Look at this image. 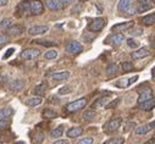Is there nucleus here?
<instances>
[{"label": "nucleus", "mask_w": 155, "mask_h": 144, "mask_svg": "<svg viewBox=\"0 0 155 144\" xmlns=\"http://www.w3.org/2000/svg\"><path fill=\"white\" fill-rule=\"evenodd\" d=\"M86 105H87V98H81V99H77V100L67 104L66 110L68 113H77L78 110H82Z\"/></svg>", "instance_id": "f257e3e1"}, {"label": "nucleus", "mask_w": 155, "mask_h": 144, "mask_svg": "<svg viewBox=\"0 0 155 144\" xmlns=\"http://www.w3.org/2000/svg\"><path fill=\"white\" fill-rule=\"evenodd\" d=\"M28 10L31 15H42L44 11V6L39 0H32L28 5Z\"/></svg>", "instance_id": "f03ea898"}, {"label": "nucleus", "mask_w": 155, "mask_h": 144, "mask_svg": "<svg viewBox=\"0 0 155 144\" xmlns=\"http://www.w3.org/2000/svg\"><path fill=\"white\" fill-rule=\"evenodd\" d=\"M117 11L133 14V0H120L117 4Z\"/></svg>", "instance_id": "7ed1b4c3"}, {"label": "nucleus", "mask_w": 155, "mask_h": 144, "mask_svg": "<svg viewBox=\"0 0 155 144\" xmlns=\"http://www.w3.org/2000/svg\"><path fill=\"white\" fill-rule=\"evenodd\" d=\"M125 42V35L122 33H115L106 39V43H110L112 47H120Z\"/></svg>", "instance_id": "20e7f679"}, {"label": "nucleus", "mask_w": 155, "mask_h": 144, "mask_svg": "<svg viewBox=\"0 0 155 144\" xmlns=\"http://www.w3.org/2000/svg\"><path fill=\"white\" fill-rule=\"evenodd\" d=\"M105 23H106V22H105L104 18L98 17V18H94V20L89 23L88 28H89L91 32H100V31L105 27Z\"/></svg>", "instance_id": "39448f33"}, {"label": "nucleus", "mask_w": 155, "mask_h": 144, "mask_svg": "<svg viewBox=\"0 0 155 144\" xmlns=\"http://www.w3.org/2000/svg\"><path fill=\"white\" fill-rule=\"evenodd\" d=\"M82 50H83L82 44H81V43H78V42H76V41H73V42L68 43V44H67V47H66V51H67L68 54H71V55L80 54Z\"/></svg>", "instance_id": "423d86ee"}, {"label": "nucleus", "mask_w": 155, "mask_h": 144, "mask_svg": "<svg viewBox=\"0 0 155 144\" xmlns=\"http://www.w3.org/2000/svg\"><path fill=\"white\" fill-rule=\"evenodd\" d=\"M41 55V51L38 49H25L21 53V57L25 60H35Z\"/></svg>", "instance_id": "0eeeda50"}, {"label": "nucleus", "mask_w": 155, "mask_h": 144, "mask_svg": "<svg viewBox=\"0 0 155 144\" xmlns=\"http://www.w3.org/2000/svg\"><path fill=\"white\" fill-rule=\"evenodd\" d=\"M121 123H122V119H121V117H115V119L110 120V121L106 123L105 128H106L107 132H115V131H117V129L120 128Z\"/></svg>", "instance_id": "6e6552de"}, {"label": "nucleus", "mask_w": 155, "mask_h": 144, "mask_svg": "<svg viewBox=\"0 0 155 144\" xmlns=\"http://www.w3.org/2000/svg\"><path fill=\"white\" fill-rule=\"evenodd\" d=\"M151 99H154V94H153L151 89L140 90L139 92V97H138V106L142 105V104H144L148 100H151Z\"/></svg>", "instance_id": "1a4fd4ad"}, {"label": "nucleus", "mask_w": 155, "mask_h": 144, "mask_svg": "<svg viewBox=\"0 0 155 144\" xmlns=\"http://www.w3.org/2000/svg\"><path fill=\"white\" fill-rule=\"evenodd\" d=\"M136 81H138V76H133L131 78H122V80H119L117 82L115 83V87H119V88H128L131 84H133Z\"/></svg>", "instance_id": "9d476101"}, {"label": "nucleus", "mask_w": 155, "mask_h": 144, "mask_svg": "<svg viewBox=\"0 0 155 144\" xmlns=\"http://www.w3.org/2000/svg\"><path fill=\"white\" fill-rule=\"evenodd\" d=\"M155 5V0H138V12H145Z\"/></svg>", "instance_id": "9b49d317"}, {"label": "nucleus", "mask_w": 155, "mask_h": 144, "mask_svg": "<svg viewBox=\"0 0 155 144\" xmlns=\"http://www.w3.org/2000/svg\"><path fill=\"white\" fill-rule=\"evenodd\" d=\"M49 31V26L47 25H42V26H33L28 29V34L29 35H39V34H44Z\"/></svg>", "instance_id": "f8f14e48"}, {"label": "nucleus", "mask_w": 155, "mask_h": 144, "mask_svg": "<svg viewBox=\"0 0 155 144\" xmlns=\"http://www.w3.org/2000/svg\"><path fill=\"white\" fill-rule=\"evenodd\" d=\"M148 55H149V49H148L147 47L138 48L137 50L132 51V54H131L132 59H134V60H140V59H144V57H147Z\"/></svg>", "instance_id": "ddd939ff"}, {"label": "nucleus", "mask_w": 155, "mask_h": 144, "mask_svg": "<svg viewBox=\"0 0 155 144\" xmlns=\"http://www.w3.org/2000/svg\"><path fill=\"white\" fill-rule=\"evenodd\" d=\"M70 77V72L68 71H60V72H55V74L51 75V80L55 82H62L68 80Z\"/></svg>", "instance_id": "4468645a"}, {"label": "nucleus", "mask_w": 155, "mask_h": 144, "mask_svg": "<svg viewBox=\"0 0 155 144\" xmlns=\"http://www.w3.org/2000/svg\"><path fill=\"white\" fill-rule=\"evenodd\" d=\"M28 5H29V3H27V2H22V3H20V4L16 6L15 16L21 17V16H23L26 12H29V10H28Z\"/></svg>", "instance_id": "2eb2a0df"}, {"label": "nucleus", "mask_w": 155, "mask_h": 144, "mask_svg": "<svg viewBox=\"0 0 155 144\" xmlns=\"http://www.w3.org/2000/svg\"><path fill=\"white\" fill-rule=\"evenodd\" d=\"M47 8L51 11H59L64 8V4L61 0H48L47 2Z\"/></svg>", "instance_id": "dca6fc26"}, {"label": "nucleus", "mask_w": 155, "mask_h": 144, "mask_svg": "<svg viewBox=\"0 0 155 144\" xmlns=\"http://www.w3.org/2000/svg\"><path fill=\"white\" fill-rule=\"evenodd\" d=\"M134 26V22L133 21H128V22H122V23H119V25H115L112 26V31H119V32H124V31H127L130 28H132Z\"/></svg>", "instance_id": "f3484780"}, {"label": "nucleus", "mask_w": 155, "mask_h": 144, "mask_svg": "<svg viewBox=\"0 0 155 144\" xmlns=\"http://www.w3.org/2000/svg\"><path fill=\"white\" fill-rule=\"evenodd\" d=\"M23 86H25V83H23L22 80H15V81H11L10 82L9 88L12 92H21L23 89Z\"/></svg>", "instance_id": "a211bd4d"}, {"label": "nucleus", "mask_w": 155, "mask_h": 144, "mask_svg": "<svg viewBox=\"0 0 155 144\" xmlns=\"http://www.w3.org/2000/svg\"><path fill=\"white\" fill-rule=\"evenodd\" d=\"M82 133H83V128L82 127H72L66 132V136L68 138H77V137H80Z\"/></svg>", "instance_id": "6ab92c4d"}, {"label": "nucleus", "mask_w": 155, "mask_h": 144, "mask_svg": "<svg viewBox=\"0 0 155 144\" xmlns=\"http://www.w3.org/2000/svg\"><path fill=\"white\" fill-rule=\"evenodd\" d=\"M47 90H48V84L45 83V82H43V83H41V84H38L35 88H34V94L35 95H38V97H42V95H44L45 93H47Z\"/></svg>", "instance_id": "aec40b11"}, {"label": "nucleus", "mask_w": 155, "mask_h": 144, "mask_svg": "<svg viewBox=\"0 0 155 144\" xmlns=\"http://www.w3.org/2000/svg\"><path fill=\"white\" fill-rule=\"evenodd\" d=\"M8 32H9V34L11 35V37H18V35H21L23 33V27L16 25V26H12L11 28H9Z\"/></svg>", "instance_id": "412c9836"}, {"label": "nucleus", "mask_w": 155, "mask_h": 144, "mask_svg": "<svg viewBox=\"0 0 155 144\" xmlns=\"http://www.w3.org/2000/svg\"><path fill=\"white\" fill-rule=\"evenodd\" d=\"M14 115V110L12 107H3L2 110H0V120H6L9 117H11Z\"/></svg>", "instance_id": "4be33fe9"}, {"label": "nucleus", "mask_w": 155, "mask_h": 144, "mask_svg": "<svg viewBox=\"0 0 155 144\" xmlns=\"http://www.w3.org/2000/svg\"><path fill=\"white\" fill-rule=\"evenodd\" d=\"M140 22H142L144 26H148V27L155 25V14H149V15L142 17V18H140Z\"/></svg>", "instance_id": "5701e85b"}, {"label": "nucleus", "mask_w": 155, "mask_h": 144, "mask_svg": "<svg viewBox=\"0 0 155 144\" xmlns=\"http://www.w3.org/2000/svg\"><path fill=\"white\" fill-rule=\"evenodd\" d=\"M119 74V65L117 64H110L107 67H106V75L109 77H112L115 75Z\"/></svg>", "instance_id": "b1692460"}, {"label": "nucleus", "mask_w": 155, "mask_h": 144, "mask_svg": "<svg viewBox=\"0 0 155 144\" xmlns=\"http://www.w3.org/2000/svg\"><path fill=\"white\" fill-rule=\"evenodd\" d=\"M26 105L27 106H39L42 103H43V100H42V98L41 97H33V98H29V99H27L26 101Z\"/></svg>", "instance_id": "393cba45"}, {"label": "nucleus", "mask_w": 155, "mask_h": 144, "mask_svg": "<svg viewBox=\"0 0 155 144\" xmlns=\"http://www.w3.org/2000/svg\"><path fill=\"white\" fill-rule=\"evenodd\" d=\"M42 116L45 119V120H51V119H55L58 117V113L51 110V109H44L43 113H42Z\"/></svg>", "instance_id": "a878e982"}, {"label": "nucleus", "mask_w": 155, "mask_h": 144, "mask_svg": "<svg viewBox=\"0 0 155 144\" xmlns=\"http://www.w3.org/2000/svg\"><path fill=\"white\" fill-rule=\"evenodd\" d=\"M154 106H155V98L151 99V100L145 101V103L142 104V105H139V107H140L142 110H144V111H149V110H151Z\"/></svg>", "instance_id": "bb28decb"}, {"label": "nucleus", "mask_w": 155, "mask_h": 144, "mask_svg": "<svg viewBox=\"0 0 155 144\" xmlns=\"http://www.w3.org/2000/svg\"><path fill=\"white\" fill-rule=\"evenodd\" d=\"M153 128L150 127V125H144V126H140L138 128H136V134H139V136H143V134H147L151 131Z\"/></svg>", "instance_id": "cd10ccee"}, {"label": "nucleus", "mask_w": 155, "mask_h": 144, "mask_svg": "<svg viewBox=\"0 0 155 144\" xmlns=\"http://www.w3.org/2000/svg\"><path fill=\"white\" fill-rule=\"evenodd\" d=\"M14 26V22L11 18H4L0 21V29H9Z\"/></svg>", "instance_id": "c85d7f7f"}, {"label": "nucleus", "mask_w": 155, "mask_h": 144, "mask_svg": "<svg viewBox=\"0 0 155 144\" xmlns=\"http://www.w3.org/2000/svg\"><path fill=\"white\" fill-rule=\"evenodd\" d=\"M62 133H64V127L62 126H59V127H56V128L50 131V136L53 138H60L62 136Z\"/></svg>", "instance_id": "c756f323"}, {"label": "nucleus", "mask_w": 155, "mask_h": 144, "mask_svg": "<svg viewBox=\"0 0 155 144\" xmlns=\"http://www.w3.org/2000/svg\"><path fill=\"white\" fill-rule=\"evenodd\" d=\"M107 103H109V99H107L106 97H104V98L98 99V100L93 104V107H101V106H106V105H107Z\"/></svg>", "instance_id": "7c9ffc66"}, {"label": "nucleus", "mask_w": 155, "mask_h": 144, "mask_svg": "<svg viewBox=\"0 0 155 144\" xmlns=\"http://www.w3.org/2000/svg\"><path fill=\"white\" fill-rule=\"evenodd\" d=\"M121 67H122V71H124V72H131V71H133V70H134L133 64H132V62H128V61L122 62Z\"/></svg>", "instance_id": "2f4dec72"}, {"label": "nucleus", "mask_w": 155, "mask_h": 144, "mask_svg": "<svg viewBox=\"0 0 155 144\" xmlns=\"http://www.w3.org/2000/svg\"><path fill=\"white\" fill-rule=\"evenodd\" d=\"M44 57H45L47 60H54V59H56V57H58V51H56V50H54V49L48 50V51L45 53Z\"/></svg>", "instance_id": "473e14b6"}, {"label": "nucleus", "mask_w": 155, "mask_h": 144, "mask_svg": "<svg viewBox=\"0 0 155 144\" xmlns=\"http://www.w3.org/2000/svg\"><path fill=\"white\" fill-rule=\"evenodd\" d=\"M94 117H95V113L93 110H87L83 114V120L84 121H92V120H94Z\"/></svg>", "instance_id": "72a5a7b5"}, {"label": "nucleus", "mask_w": 155, "mask_h": 144, "mask_svg": "<svg viewBox=\"0 0 155 144\" xmlns=\"http://www.w3.org/2000/svg\"><path fill=\"white\" fill-rule=\"evenodd\" d=\"M125 142V139L124 138H112V139H109V140H106L104 144H122Z\"/></svg>", "instance_id": "f704fd0d"}, {"label": "nucleus", "mask_w": 155, "mask_h": 144, "mask_svg": "<svg viewBox=\"0 0 155 144\" xmlns=\"http://www.w3.org/2000/svg\"><path fill=\"white\" fill-rule=\"evenodd\" d=\"M93 143H94V139L92 137H86V138L80 139L77 144H93Z\"/></svg>", "instance_id": "c9c22d12"}, {"label": "nucleus", "mask_w": 155, "mask_h": 144, "mask_svg": "<svg viewBox=\"0 0 155 144\" xmlns=\"http://www.w3.org/2000/svg\"><path fill=\"white\" fill-rule=\"evenodd\" d=\"M38 44H41L43 47H55L56 43L55 42H49V41H35Z\"/></svg>", "instance_id": "e433bc0d"}, {"label": "nucleus", "mask_w": 155, "mask_h": 144, "mask_svg": "<svg viewBox=\"0 0 155 144\" xmlns=\"http://www.w3.org/2000/svg\"><path fill=\"white\" fill-rule=\"evenodd\" d=\"M9 41H10L9 35H6V34H0V45H4V44H6V43H9Z\"/></svg>", "instance_id": "4c0bfd02"}, {"label": "nucleus", "mask_w": 155, "mask_h": 144, "mask_svg": "<svg viewBox=\"0 0 155 144\" xmlns=\"http://www.w3.org/2000/svg\"><path fill=\"white\" fill-rule=\"evenodd\" d=\"M127 44H128V47H130V48H132V49L138 48V43H137L133 38H128V39H127Z\"/></svg>", "instance_id": "58836bf2"}, {"label": "nucleus", "mask_w": 155, "mask_h": 144, "mask_svg": "<svg viewBox=\"0 0 155 144\" xmlns=\"http://www.w3.org/2000/svg\"><path fill=\"white\" fill-rule=\"evenodd\" d=\"M10 126V123L5 120H0V131H4L5 128H8Z\"/></svg>", "instance_id": "ea45409f"}, {"label": "nucleus", "mask_w": 155, "mask_h": 144, "mask_svg": "<svg viewBox=\"0 0 155 144\" xmlns=\"http://www.w3.org/2000/svg\"><path fill=\"white\" fill-rule=\"evenodd\" d=\"M119 103H120V99H115L114 101H111L110 104H107L106 107H107V109H112V107H116V105H117Z\"/></svg>", "instance_id": "a19ab883"}, {"label": "nucleus", "mask_w": 155, "mask_h": 144, "mask_svg": "<svg viewBox=\"0 0 155 144\" xmlns=\"http://www.w3.org/2000/svg\"><path fill=\"white\" fill-rule=\"evenodd\" d=\"M70 92H71V90H70V87H62V88L59 89V94H60V95L67 94V93H70Z\"/></svg>", "instance_id": "79ce46f5"}, {"label": "nucleus", "mask_w": 155, "mask_h": 144, "mask_svg": "<svg viewBox=\"0 0 155 144\" xmlns=\"http://www.w3.org/2000/svg\"><path fill=\"white\" fill-rule=\"evenodd\" d=\"M12 54H14V48H10V49L8 50V53H6V54L3 56V59H8V57H10Z\"/></svg>", "instance_id": "37998d69"}, {"label": "nucleus", "mask_w": 155, "mask_h": 144, "mask_svg": "<svg viewBox=\"0 0 155 144\" xmlns=\"http://www.w3.org/2000/svg\"><path fill=\"white\" fill-rule=\"evenodd\" d=\"M53 144H68V142H67L66 139H58V140H55Z\"/></svg>", "instance_id": "c03bdc74"}, {"label": "nucleus", "mask_w": 155, "mask_h": 144, "mask_svg": "<svg viewBox=\"0 0 155 144\" xmlns=\"http://www.w3.org/2000/svg\"><path fill=\"white\" fill-rule=\"evenodd\" d=\"M61 2H62L64 6H67V5H71V4H73V3H74V0H61Z\"/></svg>", "instance_id": "a18cd8bd"}, {"label": "nucleus", "mask_w": 155, "mask_h": 144, "mask_svg": "<svg viewBox=\"0 0 155 144\" xmlns=\"http://www.w3.org/2000/svg\"><path fill=\"white\" fill-rule=\"evenodd\" d=\"M8 4H9V0H0V8L6 6Z\"/></svg>", "instance_id": "49530a36"}, {"label": "nucleus", "mask_w": 155, "mask_h": 144, "mask_svg": "<svg viewBox=\"0 0 155 144\" xmlns=\"http://www.w3.org/2000/svg\"><path fill=\"white\" fill-rule=\"evenodd\" d=\"M142 28H138V29H136L134 32H132V34H134V35H142Z\"/></svg>", "instance_id": "de8ad7c7"}, {"label": "nucleus", "mask_w": 155, "mask_h": 144, "mask_svg": "<svg viewBox=\"0 0 155 144\" xmlns=\"http://www.w3.org/2000/svg\"><path fill=\"white\" fill-rule=\"evenodd\" d=\"M144 144H155V137L154 138H151V139H149L148 142H145Z\"/></svg>", "instance_id": "09e8293b"}, {"label": "nucleus", "mask_w": 155, "mask_h": 144, "mask_svg": "<svg viewBox=\"0 0 155 144\" xmlns=\"http://www.w3.org/2000/svg\"><path fill=\"white\" fill-rule=\"evenodd\" d=\"M149 125H150V127H151L153 129H155V121H153V122H150Z\"/></svg>", "instance_id": "8fccbe9b"}, {"label": "nucleus", "mask_w": 155, "mask_h": 144, "mask_svg": "<svg viewBox=\"0 0 155 144\" xmlns=\"http://www.w3.org/2000/svg\"><path fill=\"white\" fill-rule=\"evenodd\" d=\"M153 77H154V78H155V67H154V68H153Z\"/></svg>", "instance_id": "3c124183"}, {"label": "nucleus", "mask_w": 155, "mask_h": 144, "mask_svg": "<svg viewBox=\"0 0 155 144\" xmlns=\"http://www.w3.org/2000/svg\"><path fill=\"white\" fill-rule=\"evenodd\" d=\"M15 144H25V143H23V142H16Z\"/></svg>", "instance_id": "603ef678"}, {"label": "nucleus", "mask_w": 155, "mask_h": 144, "mask_svg": "<svg viewBox=\"0 0 155 144\" xmlns=\"http://www.w3.org/2000/svg\"><path fill=\"white\" fill-rule=\"evenodd\" d=\"M153 47H154V48H155V41H154V43H153Z\"/></svg>", "instance_id": "864d4df0"}]
</instances>
